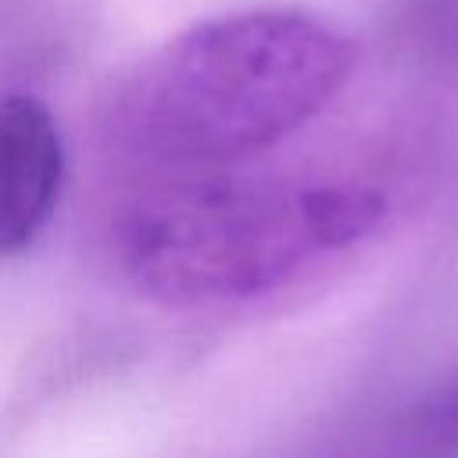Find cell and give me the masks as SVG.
Masks as SVG:
<instances>
[{"mask_svg":"<svg viewBox=\"0 0 458 458\" xmlns=\"http://www.w3.org/2000/svg\"><path fill=\"white\" fill-rule=\"evenodd\" d=\"M383 215L386 197L361 182H175L122 211L114 254L157 304L250 301L361 243Z\"/></svg>","mask_w":458,"mask_h":458,"instance_id":"7a4b0ae2","label":"cell"},{"mask_svg":"<svg viewBox=\"0 0 458 458\" xmlns=\"http://www.w3.org/2000/svg\"><path fill=\"white\" fill-rule=\"evenodd\" d=\"M379 458H458V376L419 397L386 429Z\"/></svg>","mask_w":458,"mask_h":458,"instance_id":"277c9868","label":"cell"},{"mask_svg":"<svg viewBox=\"0 0 458 458\" xmlns=\"http://www.w3.org/2000/svg\"><path fill=\"white\" fill-rule=\"evenodd\" d=\"M64 179V147L47 104L0 97V258L25 250L50 222Z\"/></svg>","mask_w":458,"mask_h":458,"instance_id":"3957f363","label":"cell"},{"mask_svg":"<svg viewBox=\"0 0 458 458\" xmlns=\"http://www.w3.org/2000/svg\"><path fill=\"white\" fill-rule=\"evenodd\" d=\"M354 43L301 11H247L204 21L154 50L114 93V140L165 165L250 157L351 82Z\"/></svg>","mask_w":458,"mask_h":458,"instance_id":"6da1fadb","label":"cell"}]
</instances>
